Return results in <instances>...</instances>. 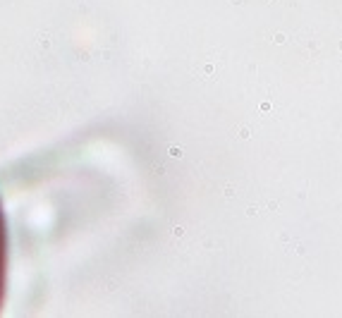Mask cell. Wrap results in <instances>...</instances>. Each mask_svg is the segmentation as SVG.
<instances>
[{
  "mask_svg": "<svg viewBox=\"0 0 342 318\" xmlns=\"http://www.w3.org/2000/svg\"><path fill=\"white\" fill-rule=\"evenodd\" d=\"M5 273H7V222H5L3 201H0V304L5 297Z\"/></svg>",
  "mask_w": 342,
  "mask_h": 318,
  "instance_id": "6da1fadb",
  "label": "cell"
},
{
  "mask_svg": "<svg viewBox=\"0 0 342 318\" xmlns=\"http://www.w3.org/2000/svg\"><path fill=\"white\" fill-rule=\"evenodd\" d=\"M273 41H275V43H285V41H287V38L282 36V33H275V38H273Z\"/></svg>",
  "mask_w": 342,
  "mask_h": 318,
  "instance_id": "7a4b0ae2",
  "label": "cell"
},
{
  "mask_svg": "<svg viewBox=\"0 0 342 318\" xmlns=\"http://www.w3.org/2000/svg\"><path fill=\"white\" fill-rule=\"evenodd\" d=\"M340 50H342V41H340Z\"/></svg>",
  "mask_w": 342,
  "mask_h": 318,
  "instance_id": "3957f363",
  "label": "cell"
}]
</instances>
